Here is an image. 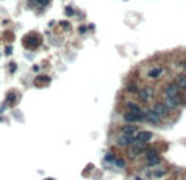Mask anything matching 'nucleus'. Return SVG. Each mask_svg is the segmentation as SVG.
<instances>
[{"instance_id":"12","label":"nucleus","mask_w":186,"mask_h":180,"mask_svg":"<svg viewBox=\"0 0 186 180\" xmlns=\"http://www.w3.org/2000/svg\"><path fill=\"white\" fill-rule=\"evenodd\" d=\"M126 110L127 111H131V113H136V115H144L142 108L137 105L136 102H126Z\"/></svg>"},{"instance_id":"17","label":"nucleus","mask_w":186,"mask_h":180,"mask_svg":"<svg viewBox=\"0 0 186 180\" xmlns=\"http://www.w3.org/2000/svg\"><path fill=\"white\" fill-rule=\"evenodd\" d=\"M175 82L180 85V88H185V90H186V74H178Z\"/></svg>"},{"instance_id":"14","label":"nucleus","mask_w":186,"mask_h":180,"mask_svg":"<svg viewBox=\"0 0 186 180\" xmlns=\"http://www.w3.org/2000/svg\"><path fill=\"white\" fill-rule=\"evenodd\" d=\"M137 131H139V128H137L136 124H126V126L121 128V133L123 134H131V136H134Z\"/></svg>"},{"instance_id":"21","label":"nucleus","mask_w":186,"mask_h":180,"mask_svg":"<svg viewBox=\"0 0 186 180\" xmlns=\"http://www.w3.org/2000/svg\"><path fill=\"white\" fill-rule=\"evenodd\" d=\"M114 154H113V152H108V154H106V157H105V160H108V162H114Z\"/></svg>"},{"instance_id":"4","label":"nucleus","mask_w":186,"mask_h":180,"mask_svg":"<svg viewBox=\"0 0 186 180\" xmlns=\"http://www.w3.org/2000/svg\"><path fill=\"white\" fill-rule=\"evenodd\" d=\"M144 118H145V121L150 123V124H160L162 123V116L157 111H154V108H149L147 111H144Z\"/></svg>"},{"instance_id":"22","label":"nucleus","mask_w":186,"mask_h":180,"mask_svg":"<svg viewBox=\"0 0 186 180\" xmlns=\"http://www.w3.org/2000/svg\"><path fill=\"white\" fill-rule=\"evenodd\" d=\"M60 26L65 28V30H69V28H70V23H69V21H60Z\"/></svg>"},{"instance_id":"7","label":"nucleus","mask_w":186,"mask_h":180,"mask_svg":"<svg viewBox=\"0 0 186 180\" xmlns=\"http://www.w3.org/2000/svg\"><path fill=\"white\" fill-rule=\"evenodd\" d=\"M123 120L127 124H136V123H141V121H145V118L144 115H136V113H131V111H126L123 115Z\"/></svg>"},{"instance_id":"5","label":"nucleus","mask_w":186,"mask_h":180,"mask_svg":"<svg viewBox=\"0 0 186 180\" xmlns=\"http://www.w3.org/2000/svg\"><path fill=\"white\" fill-rule=\"evenodd\" d=\"M116 144L121 146V147H131L134 144V136L131 134H123L121 133L118 138H116Z\"/></svg>"},{"instance_id":"15","label":"nucleus","mask_w":186,"mask_h":180,"mask_svg":"<svg viewBox=\"0 0 186 180\" xmlns=\"http://www.w3.org/2000/svg\"><path fill=\"white\" fill-rule=\"evenodd\" d=\"M157 155H160V154H158V149H155V147H147V149H145V152H144L145 160L154 159V157H157Z\"/></svg>"},{"instance_id":"18","label":"nucleus","mask_w":186,"mask_h":180,"mask_svg":"<svg viewBox=\"0 0 186 180\" xmlns=\"http://www.w3.org/2000/svg\"><path fill=\"white\" fill-rule=\"evenodd\" d=\"M160 162H162V157H160V155H157V157H154V159H149L147 160V167H157Z\"/></svg>"},{"instance_id":"20","label":"nucleus","mask_w":186,"mask_h":180,"mask_svg":"<svg viewBox=\"0 0 186 180\" xmlns=\"http://www.w3.org/2000/svg\"><path fill=\"white\" fill-rule=\"evenodd\" d=\"M113 164H114V166H118V167H121V169H124V167H126V160H124V159H119V157H116Z\"/></svg>"},{"instance_id":"16","label":"nucleus","mask_w":186,"mask_h":180,"mask_svg":"<svg viewBox=\"0 0 186 180\" xmlns=\"http://www.w3.org/2000/svg\"><path fill=\"white\" fill-rule=\"evenodd\" d=\"M167 173H168V169H167V167H157V169L154 170V173H152V175H154L155 179H160V177L167 175Z\"/></svg>"},{"instance_id":"2","label":"nucleus","mask_w":186,"mask_h":180,"mask_svg":"<svg viewBox=\"0 0 186 180\" xmlns=\"http://www.w3.org/2000/svg\"><path fill=\"white\" fill-rule=\"evenodd\" d=\"M154 138V133L147 129H139L136 134H134V144H145L150 139Z\"/></svg>"},{"instance_id":"24","label":"nucleus","mask_w":186,"mask_h":180,"mask_svg":"<svg viewBox=\"0 0 186 180\" xmlns=\"http://www.w3.org/2000/svg\"><path fill=\"white\" fill-rule=\"evenodd\" d=\"M15 69H17V66H15V62H11V66H10V71H11V72H15Z\"/></svg>"},{"instance_id":"23","label":"nucleus","mask_w":186,"mask_h":180,"mask_svg":"<svg viewBox=\"0 0 186 180\" xmlns=\"http://www.w3.org/2000/svg\"><path fill=\"white\" fill-rule=\"evenodd\" d=\"M65 13L67 15H74V8L72 7H65Z\"/></svg>"},{"instance_id":"25","label":"nucleus","mask_w":186,"mask_h":180,"mask_svg":"<svg viewBox=\"0 0 186 180\" xmlns=\"http://www.w3.org/2000/svg\"><path fill=\"white\" fill-rule=\"evenodd\" d=\"M181 67H183V69H185V71H186V59H185V61H183V62H181Z\"/></svg>"},{"instance_id":"28","label":"nucleus","mask_w":186,"mask_h":180,"mask_svg":"<svg viewBox=\"0 0 186 180\" xmlns=\"http://www.w3.org/2000/svg\"><path fill=\"white\" fill-rule=\"evenodd\" d=\"M46 180H54V179H46Z\"/></svg>"},{"instance_id":"3","label":"nucleus","mask_w":186,"mask_h":180,"mask_svg":"<svg viewBox=\"0 0 186 180\" xmlns=\"http://www.w3.org/2000/svg\"><path fill=\"white\" fill-rule=\"evenodd\" d=\"M139 98L142 100V102H150L152 98L155 97V88L150 87V85H147V87H142L141 90H139Z\"/></svg>"},{"instance_id":"27","label":"nucleus","mask_w":186,"mask_h":180,"mask_svg":"<svg viewBox=\"0 0 186 180\" xmlns=\"http://www.w3.org/2000/svg\"><path fill=\"white\" fill-rule=\"evenodd\" d=\"M136 180H141V179H139V177H136Z\"/></svg>"},{"instance_id":"13","label":"nucleus","mask_w":186,"mask_h":180,"mask_svg":"<svg viewBox=\"0 0 186 180\" xmlns=\"http://www.w3.org/2000/svg\"><path fill=\"white\" fill-rule=\"evenodd\" d=\"M51 84V77L49 75H38L34 79V85L36 87H44V85Z\"/></svg>"},{"instance_id":"6","label":"nucleus","mask_w":186,"mask_h":180,"mask_svg":"<svg viewBox=\"0 0 186 180\" xmlns=\"http://www.w3.org/2000/svg\"><path fill=\"white\" fill-rule=\"evenodd\" d=\"M165 103L170 110H176L180 105L185 103V100H183L181 93H180V95H176V97H165Z\"/></svg>"},{"instance_id":"26","label":"nucleus","mask_w":186,"mask_h":180,"mask_svg":"<svg viewBox=\"0 0 186 180\" xmlns=\"http://www.w3.org/2000/svg\"><path fill=\"white\" fill-rule=\"evenodd\" d=\"M38 2H39V4H42V5H46V4H47V0H38Z\"/></svg>"},{"instance_id":"8","label":"nucleus","mask_w":186,"mask_h":180,"mask_svg":"<svg viewBox=\"0 0 186 180\" xmlns=\"http://www.w3.org/2000/svg\"><path fill=\"white\" fill-rule=\"evenodd\" d=\"M163 93H165V97H176V95H180V85L176 84L175 80L170 82V84L165 85Z\"/></svg>"},{"instance_id":"10","label":"nucleus","mask_w":186,"mask_h":180,"mask_svg":"<svg viewBox=\"0 0 186 180\" xmlns=\"http://www.w3.org/2000/svg\"><path fill=\"white\" fill-rule=\"evenodd\" d=\"M163 72H165V67L163 66H155V67H152V69H149L147 77L155 80V79H160L162 75H163Z\"/></svg>"},{"instance_id":"19","label":"nucleus","mask_w":186,"mask_h":180,"mask_svg":"<svg viewBox=\"0 0 186 180\" xmlns=\"http://www.w3.org/2000/svg\"><path fill=\"white\" fill-rule=\"evenodd\" d=\"M126 90H127L129 93H139V90H141V88L137 87V84H134V82H132V84H129V85L126 87Z\"/></svg>"},{"instance_id":"1","label":"nucleus","mask_w":186,"mask_h":180,"mask_svg":"<svg viewBox=\"0 0 186 180\" xmlns=\"http://www.w3.org/2000/svg\"><path fill=\"white\" fill-rule=\"evenodd\" d=\"M41 43H42V38H41V35H38V33H29L28 36L23 38V46L28 48V49H36Z\"/></svg>"},{"instance_id":"9","label":"nucleus","mask_w":186,"mask_h":180,"mask_svg":"<svg viewBox=\"0 0 186 180\" xmlns=\"http://www.w3.org/2000/svg\"><path fill=\"white\" fill-rule=\"evenodd\" d=\"M154 111H157V113L160 115L162 118H163V116H168L172 110L167 106L165 102H155V103H154Z\"/></svg>"},{"instance_id":"11","label":"nucleus","mask_w":186,"mask_h":180,"mask_svg":"<svg viewBox=\"0 0 186 180\" xmlns=\"http://www.w3.org/2000/svg\"><path fill=\"white\" fill-rule=\"evenodd\" d=\"M145 149H147L145 144H132L129 149V154H131V157H137L139 154H144Z\"/></svg>"}]
</instances>
